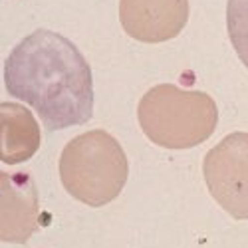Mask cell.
<instances>
[{
    "label": "cell",
    "instance_id": "6da1fadb",
    "mask_svg": "<svg viewBox=\"0 0 248 248\" xmlns=\"http://www.w3.org/2000/svg\"><path fill=\"white\" fill-rule=\"evenodd\" d=\"M4 88L40 115L48 131L84 125L93 115V78L78 46L52 30H34L4 60Z\"/></svg>",
    "mask_w": 248,
    "mask_h": 248
},
{
    "label": "cell",
    "instance_id": "277c9868",
    "mask_svg": "<svg viewBox=\"0 0 248 248\" xmlns=\"http://www.w3.org/2000/svg\"><path fill=\"white\" fill-rule=\"evenodd\" d=\"M211 197L236 220H248V133L234 131L204 155Z\"/></svg>",
    "mask_w": 248,
    "mask_h": 248
},
{
    "label": "cell",
    "instance_id": "3957f363",
    "mask_svg": "<svg viewBox=\"0 0 248 248\" xmlns=\"http://www.w3.org/2000/svg\"><path fill=\"white\" fill-rule=\"evenodd\" d=\"M129 177V161L119 141L103 129L74 137L60 155V179L68 195L88 206L109 204Z\"/></svg>",
    "mask_w": 248,
    "mask_h": 248
},
{
    "label": "cell",
    "instance_id": "ba28073f",
    "mask_svg": "<svg viewBox=\"0 0 248 248\" xmlns=\"http://www.w3.org/2000/svg\"><path fill=\"white\" fill-rule=\"evenodd\" d=\"M226 28L236 56L248 70V0L226 2Z\"/></svg>",
    "mask_w": 248,
    "mask_h": 248
},
{
    "label": "cell",
    "instance_id": "8992f818",
    "mask_svg": "<svg viewBox=\"0 0 248 248\" xmlns=\"http://www.w3.org/2000/svg\"><path fill=\"white\" fill-rule=\"evenodd\" d=\"M0 240L24 244L38 231V191L28 173H0Z\"/></svg>",
    "mask_w": 248,
    "mask_h": 248
},
{
    "label": "cell",
    "instance_id": "5b68a950",
    "mask_svg": "<svg viewBox=\"0 0 248 248\" xmlns=\"http://www.w3.org/2000/svg\"><path fill=\"white\" fill-rule=\"evenodd\" d=\"M189 20V0H119V22L143 44L177 38Z\"/></svg>",
    "mask_w": 248,
    "mask_h": 248
},
{
    "label": "cell",
    "instance_id": "52a82bcc",
    "mask_svg": "<svg viewBox=\"0 0 248 248\" xmlns=\"http://www.w3.org/2000/svg\"><path fill=\"white\" fill-rule=\"evenodd\" d=\"M0 161L18 165L34 157L42 143V135L30 109L10 101L0 103Z\"/></svg>",
    "mask_w": 248,
    "mask_h": 248
},
{
    "label": "cell",
    "instance_id": "7a4b0ae2",
    "mask_svg": "<svg viewBox=\"0 0 248 248\" xmlns=\"http://www.w3.org/2000/svg\"><path fill=\"white\" fill-rule=\"evenodd\" d=\"M137 119L141 131L155 145L165 149H191L215 133L218 108L204 92L159 84L139 99Z\"/></svg>",
    "mask_w": 248,
    "mask_h": 248
}]
</instances>
